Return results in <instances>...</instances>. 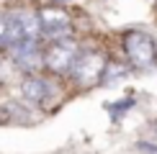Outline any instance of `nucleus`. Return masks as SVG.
Masks as SVG:
<instances>
[{
    "label": "nucleus",
    "mask_w": 157,
    "mask_h": 154,
    "mask_svg": "<svg viewBox=\"0 0 157 154\" xmlns=\"http://www.w3.org/2000/svg\"><path fill=\"white\" fill-rule=\"evenodd\" d=\"M124 51L132 67L136 69H152L157 62V41L147 31H126L124 34Z\"/></svg>",
    "instance_id": "nucleus-1"
},
{
    "label": "nucleus",
    "mask_w": 157,
    "mask_h": 154,
    "mask_svg": "<svg viewBox=\"0 0 157 154\" xmlns=\"http://www.w3.org/2000/svg\"><path fill=\"white\" fill-rule=\"evenodd\" d=\"M103 67H106V59H103L101 51H77L75 62L70 64V77H72L75 85L80 87H90L101 80Z\"/></svg>",
    "instance_id": "nucleus-2"
},
{
    "label": "nucleus",
    "mask_w": 157,
    "mask_h": 154,
    "mask_svg": "<svg viewBox=\"0 0 157 154\" xmlns=\"http://www.w3.org/2000/svg\"><path fill=\"white\" fill-rule=\"evenodd\" d=\"M77 51H80V46H77L75 38H70V36L54 38V41H49V46L41 51V64L49 69V72L62 75V72H67L70 64L75 62Z\"/></svg>",
    "instance_id": "nucleus-3"
},
{
    "label": "nucleus",
    "mask_w": 157,
    "mask_h": 154,
    "mask_svg": "<svg viewBox=\"0 0 157 154\" xmlns=\"http://www.w3.org/2000/svg\"><path fill=\"white\" fill-rule=\"evenodd\" d=\"M36 16H39V23H41V36H49L52 41L70 36L72 18H70V13L64 8H59V5H47V8H41Z\"/></svg>",
    "instance_id": "nucleus-4"
},
{
    "label": "nucleus",
    "mask_w": 157,
    "mask_h": 154,
    "mask_svg": "<svg viewBox=\"0 0 157 154\" xmlns=\"http://www.w3.org/2000/svg\"><path fill=\"white\" fill-rule=\"evenodd\" d=\"M57 87L52 85V82L47 80V77H39V75H29L23 77L21 82V98L29 103V105H47V103L54 98Z\"/></svg>",
    "instance_id": "nucleus-5"
},
{
    "label": "nucleus",
    "mask_w": 157,
    "mask_h": 154,
    "mask_svg": "<svg viewBox=\"0 0 157 154\" xmlns=\"http://www.w3.org/2000/svg\"><path fill=\"white\" fill-rule=\"evenodd\" d=\"M16 21L23 41H39L41 38V23H39V16L34 10H16Z\"/></svg>",
    "instance_id": "nucleus-6"
},
{
    "label": "nucleus",
    "mask_w": 157,
    "mask_h": 154,
    "mask_svg": "<svg viewBox=\"0 0 157 154\" xmlns=\"http://www.w3.org/2000/svg\"><path fill=\"white\" fill-rule=\"evenodd\" d=\"M129 105H134V100H121L119 105H111V108H113V116H124Z\"/></svg>",
    "instance_id": "nucleus-7"
},
{
    "label": "nucleus",
    "mask_w": 157,
    "mask_h": 154,
    "mask_svg": "<svg viewBox=\"0 0 157 154\" xmlns=\"http://www.w3.org/2000/svg\"><path fill=\"white\" fill-rule=\"evenodd\" d=\"M149 154H157V149H155V152H149Z\"/></svg>",
    "instance_id": "nucleus-8"
}]
</instances>
